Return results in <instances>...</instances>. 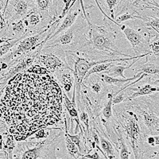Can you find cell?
<instances>
[{
  "label": "cell",
  "mask_w": 159,
  "mask_h": 159,
  "mask_svg": "<svg viewBox=\"0 0 159 159\" xmlns=\"http://www.w3.org/2000/svg\"><path fill=\"white\" fill-rule=\"evenodd\" d=\"M89 30L87 33V40L76 51H80L86 56V58L93 60L111 59L108 58L116 56L129 57L124 54L119 49L116 45V34L103 25H96L88 20Z\"/></svg>",
  "instance_id": "1"
},
{
  "label": "cell",
  "mask_w": 159,
  "mask_h": 159,
  "mask_svg": "<svg viewBox=\"0 0 159 159\" xmlns=\"http://www.w3.org/2000/svg\"><path fill=\"white\" fill-rule=\"evenodd\" d=\"M113 107L119 110L116 111L113 109L116 115L118 123H120L130 141L134 158L143 159L145 153L143 150V145L147 135H145L142 131L137 115L125 107L123 103H120V105H114Z\"/></svg>",
  "instance_id": "2"
},
{
  "label": "cell",
  "mask_w": 159,
  "mask_h": 159,
  "mask_svg": "<svg viewBox=\"0 0 159 159\" xmlns=\"http://www.w3.org/2000/svg\"><path fill=\"white\" fill-rule=\"evenodd\" d=\"M89 18L78 16L75 23L63 31L52 39L49 40L42 45V49L50 47H57L66 51L76 52L87 40V33L89 30Z\"/></svg>",
  "instance_id": "3"
},
{
  "label": "cell",
  "mask_w": 159,
  "mask_h": 159,
  "mask_svg": "<svg viewBox=\"0 0 159 159\" xmlns=\"http://www.w3.org/2000/svg\"><path fill=\"white\" fill-rule=\"evenodd\" d=\"M126 102V104L134 110L140 127L145 135H156L159 133V103L153 97L135 98Z\"/></svg>",
  "instance_id": "4"
},
{
  "label": "cell",
  "mask_w": 159,
  "mask_h": 159,
  "mask_svg": "<svg viewBox=\"0 0 159 159\" xmlns=\"http://www.w3.org/2000/svg\"><path fill=\"white\" fill-rule=\"evenodd\" d=\"M61 140V133L51 140L33 143H18L13 151V159H57L55 149Z\"/></svg>",
  "instance_id": "5"
},
{
  "label": "cell",
  "mask_w": 159,
  "mask_h": 159,
  "mask_svg": "<svg viewBox=\"0 0 159 159\" xmlns=\"http://www.w3.org/2000/svg\"><path fill=\"white\" fill-rule=\"evenodd\" d=\"M35 60L41 66L49 71V73H55L64 70L73 72L66 59L65 52L57 47L42 49L36 56Z\"/></svg>",
  "instance_id": "6"
},
{
  "label": "cell",
  "mask_w": 159,
  "mask_h": 159,
  "mask_svg": "<svg viewBox=\"0 0 159 159\" xmlns=\"http://www.w3.org/2000/svg\"><path fill=\"white\" fill-rule=\"evenodd\" d=\"M119 28L123 31V34L131 45L133 50L135 52L136 56H139L141 52L147 53L150 52V36L145 35L134 28L127 25H119Z\"/></svg>",
  "instance_id": "7"
},
{
  "label": "cell",
  "mask_w": 159,
  "mask_h": 159,
  "mask_svg": "<svg viewBox=\"0 0 159 159\" xmlns=\"http://www.w3.org/2000/svg\"><path fill=\"white\" fill-rule=\"evenodd\" d=\"M96 4H102L103 7L99 10L107 11L106 15L110 22H114L116 17L122 15L124 11L129 10L128 0H95Z\"/></svg>",
  "instance_id": "8"
},
{
  "label": "cell",
  "mask_w": 159,
  "mask_h": 159,
  "mask_svg": "<svg viewBox=\"0 0 159 159\" xmlns=\"http://www.w3.org/2000/svg\"><path fill=\"white\" fill-rule=\"evenodd\" d=\"M13 15L9 18V22H14L22 19L32 11L36 8V5L30 0H11Z\"/></svg>",
  "instance_id": "9"
},
{
  "label": "cell",
  "mask_w": 159,
  "mask_h": 159,
  "mask_svg": "<svg viewBox=\"0 0 159 159\" xmlns=\"http://www.w3.org/2000/svg\"><path fill=\"white\" fill-rule=\"evenodd\" d=\"M36 9L40 12L43 18V21L47 20L48 24L52 20H56L57 17V0H34Z\"/></svg>",
  "instance_id": "10"
},
{
  "label": "cell",
  "mask_w": 159,
  "mask_h": 159,
  "mask_svg": "<svg viewBox=\"0 0 159 159\" xmlns=\"http://www.w3.org/2000/svg\"><path fill=\"white\" fill-rule=\"evenodd\" d=\"M78 16H79V11L78 10H73V6H72V7L69 10L68 13L66 14L65 17L62 18L61 22H60L59 25H58L57 29L55 30V32L52 34V35L50 36V38L48 39L49 40L52 39V38H54L55 37L57 36L58 34H60L61 33H62L63 31L66 30L67 29H69V27H71L73 24L75 23V22L77 19Z\"/></svg>",
  "instance_id": "11"
},
{
  "label": "cell",
  "mask_w": 159,
  "mask_h": 159,
  "mask_svg": "<svg viewBox=\"0 0 159 159\" xmlns=\"http://www.w3.org/2000/svg\"><path fill=\"white\" fill-rule=\"evenodd\" d=\"M64 99H65V105L66 108H67L68 113L72 121H75L76 123V127L75 129V134H77L79 131V127H80V117L78 116V111L76 109V85H74V89H73V94H72V99L71 101L69 99L65 92H63Z\"/></svg>",
  "instance_id": "12"
},
{
  "label": "cell",
  "mask_w": 159,
  "mask_h": 159,
  "mask_svg": "<svg viewBox=\"0 0 159 159\" xmlns=\"http://www.w3.org/2000/svg\"><path fill=\"white\" fill-rule=\"evenodd\" d=\"M142 74H143V73L139 72V73H138L137 75L134 76L133 77L126 78V79H123V78L119 79V78L117 77H111V76H108V75L102 73V74L99 76V77L101 78L102 80H103L106 84L112 85V86H115V87H118L119 89H121L122 86H124V85H123L124 84L127 83V82H131L133 81L134 80L138 79Z\"/></svg>",
  "instance_id": "13"
},
{
  "label": "cell",
  "mask_w": 159,
  "mask_h": 159,
  "mask_svg": "<svg viewBox=\"0 0 159 159\" xmlns=\"http://www.w3.org/2000/svg\"><path fill=\"white\" fill-rule=\"evenodd\" d=\"M129 89L130 91H133L134 92L127 97L126 101L131 100V99H134L137 97H140V96H147V95L152 94L154 92H159V87H154V86H152L151 84H145L142 87L138 88V89L129 87Z\"/></svg>",
  "instance_id": "14"
},
{
  "label": "cell",
  "mask_w": 159,
  "mask_h": 159,
  "mask_svg": "<svg viewBox=\"0 0 159 159\" xmlns=\"http://www.w3.org/2000/svg\"><path fill=\"white\" fill-rule=\"evenodd\" d=\"M139 59H135L134 60V61L132 62L130 65H129L128 66H125V65H116L117 62H115V63L112 64L111 65V67L109 68L107 70H106L105 72H103V74H106V75H108V76H111V77H120L123 78V79H126V76L123 75V72H124L126 69H128L131 67L132 65L135 64L136 62L139 61Z\"/></svg>",
  "instance_id": "15"
},
{
  "label": "cell",
  "mask_w": 159,
  "mask_h": 159,
  "mask_svg": "<svg viewBox=\"0 0 159 159\" xmlns=\"http://www.w3.org/2000/svg\"><path fill=\"white\" fill-rule=\"evenodd\" d=\"M61 76H60V81L62 87L65 92L69 93L71 89L73 88V84H75V78L73 75V72L70 70L61 71Z\"/></svg>",
  "instance_id": "16"
},
{
  "label": "cell",
  "mask_w": 159,
  "mask_h": 159,
  "mask_svg": "<svg viewBox=\"0 0 159 159\" xmlns=\"http://www.w3.org/2000/svg\"><path fill=\"white\" fill-rule=\"evenodd\" d=\"M96 132L98 133V135H99V145L101 147L102 150L104 152V154H106L107 157L108 159L114 158L115 157V152H116V150H115L113 145L111 143V142L109 141L107 139H105L103 135L99 134V130H96Z\"/></svg>",
  "instance_id": "17"
},
{
  "label": "cell",
  "mask_w": 159,
  "mask_h": 159,
  "mask_svg": "<svg viewBox=\"0 0 159 159\" xmlns=\"http://www.w3.org/2000/svg\"><path fill=\"white\" fill-rule=\"evenodd\" d=\"M134 71L138 73L141 72L147 75H159V64L151 62L141 64L137 66V69Z\"/></svg>",
  "instance_id": "18"
},
{
  "label": "cell",
  "mask_w": 159,
  "mask_h": 159,
  "mask_svg": "<svg viewBox=\"0 0 159 159\" xmlns=\"http://www.w3.org/2000/svg\"><path fill=\"white\" fill-rule=\"evenodd\" d=\"M115 131L117 133L118 140H119V149L120 150L119 151V158L120 159H130V151L127 147V145L126 143L123 134L120 130H116L114 128Z\"/></svg>",
  "instance_id": "19"
},
{
  "label": "cell",
  "mask_w": 159,
  "mask_h": 159,
  "mask_svg": "<svg viewBox=\"0 0 159 159\" xmlns=\"http://www.w3.org/2000/svg\"><path fill=\"white\" fill-rule=\"evenodd\" d=\"M26 26L24 23L23 19H20L16 22H11V32L15 35V38L26 36Z\"/></svg>",
  "instance_id": "20"
},
{
  "label": "cell",
  "mask_w": 159,
  "mask_h": 159,
  "mask_svg": "<svg viewBox=\"0 0 159 159\" xmlns=\"http://www.w3.org/2000/svg\"><path fill=\"white\" fill-rule=\"evenodd\" d=\"M115 62H108V63H101L99 64V65H96L95 66L92 68L89 72H87V74L85 76L84 79L83 80V84H85L88 82V80L90 78V76L92 75H96L99 73V72H103L106 70L109 69L111 67V65H112Z\"/></svg>",
  "instance_id": "21"
},
{
  "label": "cell",
  "mask_w": 159,
  "mask_h": 159,
  "mask_svg": "<svg viewBox=\"0 0 159 159\" xmlns=\"http://www.w3.org/2000/svg\"><path fill=\"white\" fill-rule=\"evenodd\" d=\"M65 145H66V148H67V151L70 156L72 157H74V159H78L80 157H82L83 154L80 152L79 149L76 147V144L72 143L71 141V139L68 136L66 130H65Z\"/></svg>",
  "instance_id": "22"
},
{
  "label": "cell",
  "mask_w": 159,
  "mask_h": 159,
  "mask_svg": "<svg viewBox=\"0 0 159 159\" xmlns=\"http://www.w3.org/2000/svg\"><path fill=\"white\" fill-rule=\"evenodd\" d=\"M132 19H141L145 22V17L139 15V14H138V12H125L123 13V14H122V15H119L118 17H116V19L114 20V23L116 24L117 25H119V24H121L123 23V22H127V21Z\"/></svg>",
  "instance_id": "23"
},
{
  "label": "cell",
  "mask_w": 159,
  "mask_h": 159,
  "mask_svg": "<svg viewBox=\"0 0 159 159\" xmlns=\"http://www.w3.org/2000/svg\"><path fill=\"white\" fill-rule=\"evenodd\" d=\"M25 37L26 36L10 40V41H7V42L1 44V45H0V59L2 57H3L5 55H7V53H8L10 51H11V49L15 47V45H16L22 38H25Z\"/></svg>",
  "instance_id": "24"
},
{
  "label": "cell",
  "mask_w": 159,
  "mask_h": 159,
  "mask_svg": "<svg viewBox=\"0 0 159 159\" xmlns=\"http://www.w3.org/2000/svg\"><path fill=\"white\" fill-rule=\"evenodd\" d=\"M115 96V92L113 93H108L107 94V97H108V100L106 102L102 110V114H103V117L105 118L106 120H110L112 118V107H113V104H112V100Z\"/></svg>",
  "instance_id": "25"
},
{
  "label": "cell",
  "mask_w": 159,
  "mask_h": 159,
  "mask_svg": "<svg viewBox=\"0 0 159 159\" xmlns=\"http://www.w3.org/2000/svg\"><path fill=\"white\" fill-rule=\"evenodd\" d=\"M25 71H26L27 72H30V73H35V74H38V75L48 74V73H49V71H48L47 69H45V68L41 66L40 65H31L30 68Z\"/></svg>",
  "instance_id": "26"
},
{
  "label": "cell",
  "mask_w": 159,
  "mask_h": 159,
  "mask_svg": "<svg viewBox=\"0 0 159 159\" xmlns=\"http://www.w3.org/2000/svg\"><path fill=\"white\" fill-rule=\"evenodd\" d=\"M146 25L150 26L151 28H157L159 29V18L154 16H145Z\"/></svg>",
  "instance_id": "27"
},
{
  "label": "cell",
  "mask_w": 159,
  "mask_h": 159,
  "mask_svg": "<svg viewBox=\"0 0 159 159\" xmlns=\"http://www.w3.org/2000/svg\"><path fill=\"white\" fill-rule=\"evenodd\" d=\"M102 82H103L102 79L100 81H96V82H94V83H93V81H92V83L89 84V87L91 88V90H92V92H94V93H96V94L99 95H99H100V93H101L103 86H104V85L102 84Z\"/></svg>",
  "instance_id": "28"
},
{
  "label": "cell",
  "mask_w": 159,
  "mask_h": 159,
  "mask_svg": "<svg viewBox=\"0 0 159 159\" xmlns=\"http://www.w3.org/2000/svg\"><path fill=\"white\" fill-rule=\"evenodd\" d=\"M72 1H73V0H65V7H64V9L62 10L61 15L58 16V18H57V19L61 21V20L66 15V14L68 13L69 10L72 7V6H71V3L72 2Z\"/></svg>",
  "instance_id": "29"
},
{
  "label": "cell",
  "mask_w": 159,
  "mask_h": 159,
  "mask_svg": "<svg viewBox=\"0 0 159 159\" xmlns=\"http://www.w3.org/2000/svg\"><path fill=\"white\" fill-rule=\"evenodd\" d=\"M150 49H151V54H154V56H159V40L154 41L152 43H150Z\"/></svg>",
  "instance_id": "30"
},
{
  "label": "cell",
  "mask_w": 159,
  "mask_h": 159,
  "mask_svg": "<svg viewBox=\"0 0 159 159\" xmlns=\"http://www.w3.org/2000/svg\"><path fill=\"white\" fill-rule=\"evenodd\" d=\"M79 110H80V119L81 120L82 122H83L84 123V125L87 127V130H89V116H88V114L87 112L85 111L84 110L83 108H80L79 107Z\"/></svg>",
  "instance_id": "31"
},
{
  "label": "cell",
  "mask_w": 159,
  "mask_h": 159,
  "mask_svg": "<svg viewBox=\"0 0 159 159\" xmlns=\"http://www.w3.org/2000/svg\"><path fill=\"white\" fill-rule=\"evenodd\" d=\"M49 134L48 132L45 131V130H39L35 134L34 139H42V138H46Z\"/></svg>",
  "instance_id": "32"
},
{
  "label": "cell",
  "mask_w": 159,
  "mask_h": 159,
  "mask_svg": "<svg viewBox=\"0 0 159 159\" xmlns=\"http://www.w3.org/2000/svg\"><path fill=\"white\" fill-rule=\"evenodd\" d=\"M146 141H147V144L150 145V147H155V143H154V138L153 135L146 136Z\"/></svg>",
  "instance_id": "33"
},
{
  "label": "cell",
  "mask_w": 159,
  "mask_h": 159,
  "mask_svg": "<svg viewBox=\"0 0 159 159\" xmlns=\"http://www.w3.org/2000/svg\"><path fill=\"white\" fill-rule=\"evenodd\" d=\"M7 125L3 123H0V134H3L4 132L7 131Z\"/></svg>",
  "instance_id": "34"
},
{
  "label": "cell",
  "mask_w": 159,
  "mask_h": 159,
  "mask_svg": "<svg viewBox=\"0 0 159 159\" xmlns=\"http://www.w3.org/2000/svg\"><path fill=\"white\" fill-rule=\"evenodd\" d=\"M10 1H11V0H6L5 5H4L3 10H2V14H3V15L5 14L6 12H7V10L8 5H9V3H10Z\"/></svg>",
  "instance_id": "35"
},
{
  "label": "cell",
  "mask_w": 159,
  "mask_h": 159,
  "mask_svg": "<svg viewBox=\"0 0 159 159\" xmlns=\"http://www.w3.org/2000/svg\"><path fill=\"white\" fill-rule=\"evenodd\" d=\"M151 84L154 85V86H158L159 87V79H157L155 80H154V81H152Z\"/></svg>",
  "instance_id": "36"
},
{
  "label": "cell",
  "mask_w": 159,
  "mask_h": 159,
  "mask_svg": "<svg viewBox=\"0 0 159 159\" xmlns=\"http://www.w3.org/2000/svg\"><path fill=\"white\" fill-rule=\"evenodd\" d=\"M2 149H3V139L0 140V150H2Z\"/></svg>",
  "instance_id": "37"
},
{
  "label": "cell",
  "mask_w": 159,
  "mask_h": 159,
  "mask_svg": "<svg viewBox=\"0 0 159 159\" xmlns=\"http://www.w3.org/2000/svg\"><path fill=\"white\" fill-rule=\"evenodd\" d=\"M154 6H155V7H157L159 9V5H158V4H157L156 2H154Z\"/></svg>",
  "instance_id": "38"
},
{
  "label": "cell",
  "mask_w": 159,
  "mask_h": 159,
  "mask_svg": "<svg viewBox=\"0 0 159 159\" xmlns=\"http://www.w3.org/2000/svg\"><path fill=\"white\" fill-rule=\"evenodd\" d=\"M151 29H153V30H156V31H157V34H159V30H158L157 29V28H151Z\"/></svg>",
  "instance_id": "39"
},
{
  "label": "cell",
  "mask_w": 159,
  "mask_h": 159,
  "mask_svg": "<svg viewBox=\"0 0 159 159\" xmlns=\"http://www.w3.org/2000/svg\"><path fill=\"white\" fill-rule=\"evenodd\" d=\"M155 154H159V152H158V153H156Z\"/></svg>",
  "instance_id": "40"
}]
</instances>
